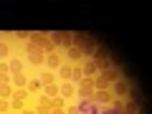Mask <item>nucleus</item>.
Instances as JSON below:
<instances>
[{
    "mask_svg": "<svg viewBox=\"0 0 152 114\" xmlns=\"http://www.w3.org/2000/svg\"><path fill=\"white\" fill-rule=\"evenodd\" d=\"M119 74H122V71L114 69V66H112L109 71H99V74L94 76V86H96V89H109L114 81H117V79H122Z\"/></svg>",
    "mask_w": 152,
    "mask_h": 114,
    "instance_id": "f257e3e1",
    "label": "nucleus"
},
{
    "mask_svg": "<svg viewBox=\"0 0 152 114\" xmlns=\"http://www.w3.org/2000/svg\"><path fill=\"white\" fill-rule=\"evenodd\" d=\"M74 46H79V48L84 51V56L89 58V56L96 51V46H99V43L94 41L91 36H86V33H74Z\"/></svg>",
    "mask_w": 152,
    "mask_h": 114,
    "instance_id": "f03ea898",
    "label": "nucleus"
},
{
    "mask_svg": "<svg viewBox=\"0 0 152 114\" xmlns=\"http://www.w3.org/2000/svg\"><path fill=\"white\" fill-rule=\"evenodd\" d=\"M89 58L99 66V71H109V69H112V58H109V51L104 48V46H96V51H94Z\"/></svg>",
    "mask_w": 152,
    "mask_h": 114,
    "instance_id": "7ed1b4c3",
    "label": "nucleus"
},
{
    "mask_svg": "<svg viewBox=\"0 0 152 114\" xmlns=\"http://www.w3.org/2000/svg\"><path fill=\"white\" fill-rule=\"evenodd\" d=\"M94 91H96V86H94V79H89V76H84L81 81L76 84V96L79 99H91Z\"/></svg>",
    "mask_w": 152,
    "mask_h": 114,
    "instance_id": "20e7f679",
    "label": "nucleus"
},
{
    "mask_svg": "<svg viewBox=\"0 0 152 114\" xmlns=\"http://www.w3.org/2000/svg\"><path fill=\"white\" fill-rule=\"evenodd\" d=\"M48 38L53 41L56 48H61V51H66V48L74 46V33H48Z\"/></svg>",
    "mask_w": 152,
    "mask_h": 114,
    "instance_id": "39448f33",
    "label": "nucleus"
},
{
    "mask_svg": "<svg viewBox=\"0 0 152 114\" xmlns=\"http://www.w3.org/2000/svg\"><path fill=\"white\" fill-rule=\"evenodd\" d=\"M26 51H28V64H33V66H43V61H46V53L38 46H33V43H26Z\"/></svg>",
    "mask_w": 152,
    "mask_h": 114,
    "instance_id": "423d86ee",
    "label": "nucleus"
},
{
    "mask_svg": "<svg viewBox=\"0 0 152 114\" xmlns=\"http://www.w3.org/2000/svg\"><path fill=\"white\" fill-rule=\"evenodd\" d=\"M129 91H132V84L124 81V79H117V81L112 84V96L114 99H124Z\"/></svg>",
    "mask_w": 152,
    "mask_h": 114,
    "instance_id": "0eeeda50",
    "label": "nucleus"
},
{
    "mask_svg": "<svg viewBox=\"0 0 152 114\" xmlns=\"http://www.w3.org/2000/svg\"><path fill=\"white\" fill-rule=\"evenodd\" d=\"M91 102L96 104V107H109V104L114 102V96H112L109 89H96V91L91 94Z\"/></svg>",
    "mask_w": 152,
    "mask_h": 114,
    "instance_id": "6e6552de",
    "label": "nucleus"
},
{
    "mask_svg": "<svg viewBox=\"0 0 152 114\" xmlns=\"http://www.w3.org/2000/svg\"><path fill=\"white\" fill-rule=\"evenodd\" d=\"M61 64H64V53H61V48H56L53 53H46V61H43V66H46L48 71H56Z\"/></svg>",
    "mask_w": 152,
    "mask_h": 114,
    "instance_id": "1a4fd4ad",
    "label": "nucleus"
},
{
    "mask_svg": "<svg viewBox=\"0 0 152 114\" xmlns=\"http://www.w3.org/2000/svg\"><path fill=\"white\" fill-rule=\"evenodd\" d=\"M71 69H74V64H69V61H64V64L56 69V81L64 84V81H71Z\"/></svg>",
    "mask_w": 152,
    "mask_h": 114,
    "instance_id": "9d476101",
    "label": "nucleus"
},
{
    "mask_svg": "<svg viewBox=\"0 0 152 114\" xmlns=\"http://www.w3.org/2000/svg\"><path fill=\"white\" fill-rule=\"evenodd\" d=\"M66 58H69V64H81L86 56H84V51L79 46H71V48H66Z\"/></svg>",
    "mask_w": 152,
    "mask_h": 114,
    "instance_id": "9b49d317",
    "label": "nucleus"
},
{
    "mask_svg": "<svg viewBox=\"0 0 152 114\" xmlns=\"http://www.w3.org/2000/svg\"><path fill=\"white\" fill-rule=\"evenodd\" d=\"M81 71H84V76H89V79H94V76L99 74V66L94 64L91 58H84V61H81Z\"/></svg>",
    "mask_w": 152,
    "mask_h": 114,
    "instance_id": "f8f14e48",
    "label": "nucleus"
},
{
    "mask_svg": "<svg viewBox=\"0 0 152 114\" xmlns=\"http://www.w3.org/2000/svg\"><path fill=\"white\" fill-rule=\"evenodd\" d=\"M36 114H51V99L48 96H38V104H36Z\"/></svg>",
    "mask_w": 152,
    "mask_h": 114,
    "instance_id": "ddd939ff",
    "label": "nucleus"
},
{
    "mask_svg": "<svg viewBox=\"0 0 152 114\" xmlns=\"http://www.w3.org/2000/svg\"><path fill=\"white\" fill-rule=\"evenodd\" d=\"M58 89H61V96H64V99L76 96V84H74V81H64V84H58Z\"/></svg>",
    "mask_w": 152,
    "mask_h": 114,
    "instance_id": "4468645a",
    "label": "nucleus"
},
{
    "mask_svg": "<svg viewBox=\"0 0 152 114\" xmlns=\"http://www.w3.org/2000/svg\"><path fill=\"white\" fill-rule=\"evenodd\" d=\"M10 84H13V89H26L28 76L26 74H10Z\"/></svg>",
    "mask_w": 152,
    "mask_h": 114,
    "instance_id": "2eb2a0df",
    "label": "nucleus"
},
{
    "mask_svg": "<svg viewBox=\"0 0 152 114\" xmlns=\"http://www.w3.org/2000/svg\"><path fill=\"white\" fill-rule=\"evenodd\" d=\"M38 81H41V86H46V84H58L56 81V71H48V69L43 74H38Z\"/></svg>",
    "mask_w": 152,
    "mask_h": 114,
    "instance_id": "dca6fc26",
    "label": "nucleus"
},
{
    "mask_svg": "<svg viewBox=\"0 0 152 114\" xmlns=\"http://www.w3.org/2000/svg\"><path fill=\"white\" fill-rule=\"evenodd\" d=\"M41 91H43V96L53 99V96H58V94H61V89H58V84H46V86H41Z\"/></svg>",
    "mask_w": 152,
    "mask_h": 114,
    "instance_id": "f3484780",
    "label": "nucleus"
},
{
    "mask_svg": "<svg viewBox=\"0 0 152 114\" xmlns=\"http://www.w3.org/2000/svg\"><path fill=\"white\" fill-rule=\"evenodd\" d=\"M46 38H48L46 33H31V36H28V43H33V46H38V48H41Z\"/></svg>",
    "mask_w": 152,
    "mask_h": 114,
    "instance_id": "a211bd4d",
    "label": "nucleus"
},
{
    "mask_svg": "<svg viewBox=\"0 0 152 114\" xmlns=\"http://www.w3.org/2000/svg\"><path fill=\"white\" fill-rule=\"evenodd\" d=\"M64 107H66V99L64 96H53V99H51V112H64Z\"/></svg>",
    "mask_w": 152,
    "mask_h": 114,
    "instance_id": "6ab92c4d",
    "label": "nucleus"
},
{
    "mask_svg": "<svg viewBox=\"0 0 152 114\" xmlns=\"http://www.w3.org/2000/svg\"><path fill=\"white\" fill-rule=\"evenodd\" d=\"M8 66H10V74H23V61L20 58H8Z\"/></svg>",
    "mask_w": 152,
    "mask_h": 114,
    "instance_id": "aec40b11",
    "label": "nucleus"
},
{
    "mask_svg": "<svg viewBox=\"0 0 152 114\" xmlns=\"http://www.w3.org/2000/svg\"><path fill=\"white\" fill-rule=\"evenodd\" d=\"M13 84H0V99H10L13 96Z\"/></svg>",
    "mask_w": 152,
    "mask_h": 114,
    "instance_id": "412c9836",
    "label": "nucleus"
},
{
    "mask_svg": "<svg viewBox=\"0 0 152 114\" xmlns=\"http://www.w3.org/2000/svg\"><path fill=\"white\" fill-rule=\"evenodd\" d=\"M109 107H112V114H124V99H114Z\"/></svg>",
    "mask_w": 152,
    "mask_h": 114,
    "instance_id": "4be33fe9",
    "label": "nucleus"
},
{
    "mask_svg": "<svg viewBox=\"0 0 152 114\" xmlns=\"http://www.w3.org/2000/svg\"><path fill=\"white\" fill-rule=\"evenodd\" d=\"M38 89H41V81H38V79H31V81L26 84V91H28V94H33V91H38Z\"/></svg>",
    "mask_w": 152,
    "mask_h": 114,
    "instance_id": "5701e85b",
    "label": "nucleus"
},
{
    "mask_svg": "<svg viewBox=\"0 0 152 114\" xmlns=\"http://www.w3.org/2000/svg\"><path fill=\"white\" fill-rule=\"evenodd\" d=\"M8 53H10V48H8V43L3 41V43H0V61H8Z\"/></svg>",
    "mask_w": 152,
    "mask_h": 114,
    "instance_id": "b1692460",
    "label": "nucleus"
},
{
    "mask_svg": "<svg viewBox=\"0 0 152 114\" xmlns=\"http://www.w3.org/2000/svg\"><path fill=\"white\" fill-rule=\"evenodd\" d=\"M10 112V99H0V114Z\"/></svg>",
    "mask_w": 152,
    "mask_h": 114,
    "instance_id": "393cba45",
    "label": "nucleus"
},
{
    "mask_svg": "<svg viewBox=\"0 0 152 114\" xmlns=\"http://www.w3.org/2000/svg\"><path fill=\"white\" fill-rule=\"evenodd\" d=\"M69 114H81V109H79V107H71V109H69Z\"/></svg>",
    "mask_w": 152,
    "mask_h": 114,
    "instance_id": "a878e982",
    "label": "nucleus"
},
{
    "mask_svg": "<svg viewBox=\"0 0 152 114\" xmlns=\"http://www.w3.org/2000/svg\"><path fill=\"white\" fill-rule=\"evenodd\" d=\"M20 114H36V109H20Z\"/></svg>",
    "mask_w": 152,
    "mask_h": 114,
    "instance_id": "bb28decb",
    "label": "nucleus"
},
{
    "mask_svg": "<svg viewBox=\"0 0 152 114\" xmlns=\"http://www.w3.org/2000/svg\"><path fill=\"white\" fill-rule=\"evenodd\" d=\"M51 114H64V112H51Z\"/></svg>",
    "mask_w": 152,
    "mask_h": 114,
    "instance_id": "cd10ccee",
    "label": "nucleus"
},
{
    "mask_svg": "<svg viewBox=\"0 0 152 114\" xmlns=\"http://www.w3.org/2000/svg\"><path fill=\"white\" fill-rule=\"evenodd\" d=\"M8 114H18V112H8Z\"/></svg>",
    "mask_w": 152,
    "mask_h": 114,
    "instance_id": "c85d7f7f",
    "label": "nucleus"
},
{
    "mask_svg": "<svg viewBox=\"0 0 152 114\" xmlns=\"http://www.w3.org/2000/svg\"><path fill=\"white\" fill-rule=\"evenodd\" d=\"M0 43H3V38H0Z\"/></svg>",
    "mask_w": 152,
    "mask_h": 114,
    "instance_id": "c756f323",
    "label": "nucleus"
}]
</instances>
